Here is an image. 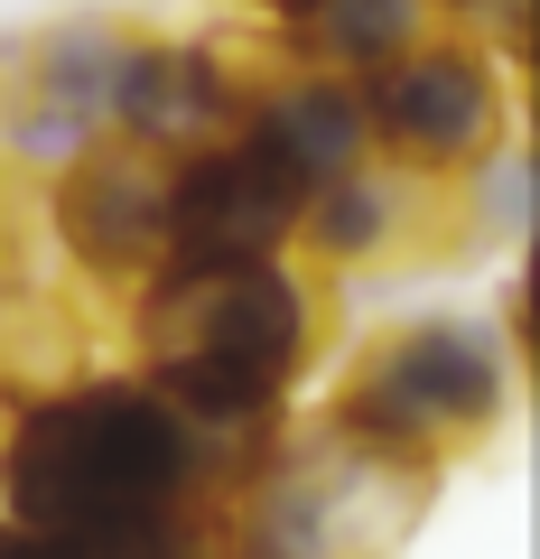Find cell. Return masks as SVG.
<instances>
[{"mask_svg": "<svg viewBox=\"0 0 540 559\" xmlns=\"http://www.w3.org/2000/svg\"><path fill=\"white\" fill-rule=\"evenodd\" d=\"M242 103H252V84L233 75L224 47H205V38H141V28H131L121 75H112V131L121 140L178 159V150L224 140L242 121Z\"/></svg>", "mask_w": 540, "mask_h": 559, "instance_id": "9", "label": "cell"}, {"mask_svg": "<svg viewBox=\"0 0 540 559\" xmlns=\"http://www.w3.org/2000/svg\"><path fill=\"white\" fill-rule=\"evenodd\" d=\"M47 224H57L65 261L84 280H131L141 289L159 271V242H168V159L121 131H94L75 159H57Z\"/></svg>", "mask_w": 540, "mask_h": 559, "instance_id": "7", "label": "cell"}, {"mask_svg": "<svg viewBox=\"0 0 540 559\" xmlns=\"http://www.w3.org/2000/svg\"><path fill=\"white\" fill-rule=\"evenodd\" d=\"M0 559H57V550H47V540H38V532H20V522L0 513Z\"/></svg>", "mask_w": 540, "mask_h": 559, "instance_id": "14", "label": "cell"}, {"mask_svg": "<svg viewBox=\"0 0 540 559\" xmlns=\"http://www.w3.org/2000/svg\"><path fill=\"white\" fill-rule=\"evenodd\" d=\"M233 485L149 373H75L0 419V503L57 559H224Z\"/></svg>", "mask_w": 540, "mask_h": 559, "instance_id": "1", "label": "cell"}, {"mask_svg": "<svg viewBox=\"0 0 540 559\" xmlns=\"http://www.w3.org/2000/svg\"><path fill=\"white\" fill-rule=\"evenodd\" d=\"M252 10H271V20H289V10H308V0H252Z\"/></svg>", "mask_w": 540, "mask_h": 559, "instance_id": "15", "label": "cell"}, {"mask_svg": "<svg viewBox=\"0 0 540 559\" xmlns=\"http://www.w3.org/2000/svg\"><path fill=\"white\" fill-rule=\"evenodd\" d=\"M131 336H141V373L187 411V429L233 476H252V457L280 439V419H289V382L308 373L317 299H308V280L280 252L159 261L141 280Z\"/></svg>", "mask_w": 540, "mask_h": 559, "instance_id": "2", "label": "cell"}, {"mask_svg": "<svg viewBox=\"0 0 540 559\" xmlns=\"http://www.w3.org/2000/svg\"><path fill=\"white\" fill-rule=\"evenodd\" d=\"M299 234H308V252L317 261H373V252H392V234H400V187L392 178H373V168H336V178H317L308 187V205H299Z\"/></svg>", "mask_w": 540, "mask_h": 559, "instance_id": "13", "label": "cell"}, {"mask_svg": "<svg viewBox=\"0 0 540 559\" xmlns=\"http://www.w3.org/2000/svg\"><path fill=\"white\" fill-rule=\"evenodd\" d=\"M513 382H521V364L494 345V326L410 318L382 345H363V364L336 392V411L363 419V429H382V439L429 448V457H466V448H484L503 429Z\"/></svg>", "mask_w": 540, "mask_h": 559, "instance_id": "4", "label": "cell"}, {"mask_svg": "<svg viewBox=\"0 0 540 559\" xmlns=\"http://www.w3.org/2000/svg\"><path fill=\"white\" fill-rule=\"evenodd\" d=\"M84 373V326L65 318V299H47L38 280H0V401L57 392Z\"/></svg>", "mask_w": 540, "mask_h": 559, "instance_id": "12", "label": "cell"}, {"mask_svg": "<svg viewBox=\"0 0 540 559\" xmlns=\"http://www.w3.org/2000/svg\"><path fill=\"white\" fill-rule=\"evenodd\" d=\"M447 457L382 439L363 419H299L252 457L224 503V559H400L439 503Z\"/></svg>", "mask_w": 540, "mask_h": 559, "instance_id": "3", "label": "cell"}, {"mask_svg": "<svg viewBox=\"0 0 540 559\" xmlns=\"http://www.w3.org/2000/svg\"><path fill=\"white\" fill-rule=\"evenodd\" d=\"M121 47H131V28L65 20L0 66V140H10V159H75L94 131H112Z\"/></svg>", "mask_w": 540, "mask_h": 559, "instance_id": "8", "label": "cell"}, {"mask_svg": "<svg viewBox=\"0 0 540 559\" xmlns=\"http://www.w3.org/2000/svg\"><path fill=\"white\" fill-rule=\"evenodd\" d=\"M299 205H308V178L252 131V121H233L224 140L168 159V242H159V261L280 252V242H299Z\"/></svg>", "mask_w": 540, "mask_h": 559, "instance_id": "6", "label": "cell"}, {"mask_svg": "<svg viewBox=\"0 0 540 559\" xmlns=\"http://www.w3.org/2000/svg\"><path fill=\"white\" fill-rule=\"evenodd\" d=\"M289 66H336V75H373L410 38H429V0H308L280 20Z\"/></svg>", "mask_w": 540, "mask_h": 559, "instance_id": "11", "label": "cell"}, {"mask_svg": "<svg viewBox=\"0 0 540 559\" xmlns=\"http://www.w3.org/2000/svg\"><path fill=\"white\" fill-rule=\"evenodd\" d=\"M355 94L373 150H392L410 178H466L494 140H513V84L476 38H410L355 75Z\"/></svg>", "mask_w": 540, "mask_h": 559, "instance_id": "5", "label": "cell"}, {"mask_svg": "<svg viewBox=\"0 0 540 559\" xmlns=\"http://www.w3.org/2000/svg\"><path fill=\"white\" fill-rule=\"evenodd\" d=\"M242 121H252L308 187L336 178V168H355L363 150H373V131H363V94H355V75H336V66H289L280 84H252Z\"/></svg>", "mask_w": 540, "mask_h": 559, "instance_id": "10", "label": "cell"}]
</instances>
